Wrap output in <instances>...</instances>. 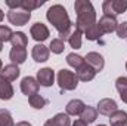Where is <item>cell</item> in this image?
Here are the masks:
<instances>
[{
	"label": "cell",
	"instance_id": "1",
	"mask_svg": "<svg viewBox=\"0 0 127 126\" xmlns=\"http://www.w3.org/2000/svg\"><path fill=\"white\" fill-rule=\"evenodd\" d=\"M46 18L47 21L58 30L59 33V39L61 40H68L69 34L72 33V22L68 16L66 9L62 4H53L47 9L46 12Z\"/></svg>",
	"mask_w": 127,
	"mask_h": 126
},
{
	"label": "cell",
	"instance_id": "2",
	"mask_svg": "<svg viewBox=\"0 0 127 126\" xmlns=\"http://www.w3.org/2000/svg\"><path fill=\"white\" fill-rule=\"evenodd\" d=\"M74 10L77 13L75 30H78L80 33H86L96 24L95 7L89 0H77L74 3Z\"/></svg>",
	"mask_w": 127,
	"mask_h": 126
},
{
	"label": "cell",
	"instance_id": "3",
	"mask_svg": "<svg viewBox=\"0 0 127 126\" xmlns=\"http://www.w3.org/2000/svg\"><path fill=\"white\" fill-rule=\"evenodd\" d=\"M58 85H59L62 92H65V91H74L78 86V79H77L74 71L62 68V70L58 71Z\"/></svg>",
	"mask_w": 127,
	"mask_h": 126
},
{
	"label": "cell",
	"instance_id": "4",
	"mask_svg": "<svg viewBox=\"0 0 127 126\" xmlns=\"http://www.w3.org/2000/svg\"><path fill=\"white\" fill-rule=\"evenodd\" d=\"M103 15L106 16H117L127 10V0H105L102 3Z\"/></svg>",
	"mask_w": 127,
	"mask_h": 126
},
{
	"label": "cell",
	"instance_id": "5",
	"mask_svg": "<svg viewBox=\"0 0 127 126\" xmlns=\"http://www.w3.org/2000/svg\"><path fill=\"white\" fill-rule=\"evenodd\" d=\"M6 4L10 7V10H15V9H18V7H21V9L25 10V12H31V10H34V9L43 6L44 1H43V0H19V1L7 0Z\"/></svg>",
	"mask_w": 127,
	"mask_h": 126
},
{
	"label": "cell",
	"instance_id": "6",
	"mask_svg": "<svg viewBox=\"0 0 127 126\" xmlns=\"http://www.w3.org/2000/svg\"><path fill=\"white\" fill-rule=\"evenodd\" d=\"M7 21L13 25H18V27H22L25 25L30 18H31V12H25V10H9L7 15H6Z\"/></svg>",
	"mask_w": 127,
	"mask_h": 126
},
{
	"label": "cell",
	"instance_id": "7",
	"mask_svg": "<svg viewBox=\"0 0 127 126\" xmlns=\"http://www.w3.org/2000/svg\"><path fill=\"white\" fill-rule=\"evenodd\" d=\"M37 83L43 88H50L55 83V71L49 67L37 71Z\"/></svg>",
	"mask_w": 127,
	"mask_h": 126
},
{
	"label": "cell",
	"instance_id": "8",
	"mask_svg": "<svg viewBox=\"0 0 127 126\" xmlns=\"http://www.w3.org/2000/svg\"><path fill=\"white\" fill-rule=\"evenodd\" d=\"M96 24H97L99 30L102 31V34H108V33L115 31L117 27H118L117 18H115V16H106V15H103V16L99 19V22H96Z\"/></svg>",
	"mask_w": 127,
	"mask_h": 126
},
{
	"label": "cell",
	"instance_id": "9",
	"mask_svg": "<svg viewBox=\"0 0 127 126\" xmlns=\"http://www.w3.org/2000/svg\"><path fill=\"white\" fill-rule=\"evenodd\" d=\"M38 86L40 85L37 83V79H34L31 76H27V77H24L21 80V91H22V94L27 95L28 98L38 92Z\"/></svg>",
	"mask_w": 127,
	"mask_h": 126
},
{
	"label": "cell",
	"instance_id": "10",
	"mask_svg": "<svg viewBox=\"0 0 127 126\" xmlns=\"http://www.w3.org/2000/svg\"><path fill=\"white\" fill-rule=\"evenodd\" d=\"M30 34H31V37L35 40V42H44L47 37H49V28L43 24V22H35V24H32L31 28H30Z\"/></svg>",
	"mask_w": 127,
	"mask_h": 126
},
{
	"label": "cell",
	"instance_id": "11",
	"mask_svg": "<svg viewBox=\"0 0 127 126\" xmlns=\"http://www.w3.org/2000/svg\"><path fill=\"white\" fill-rule=\"evenodd\" d=\"M97 113L102 114V116H111L114 111H117V102L111 98H103L97 102V107H96Z\"/></svg>",
	"mask_w": 127,
	"mask_h": 126
},
{
	"label": "cell",
	"instance_id": "12",
	"mask_svg": "<svg viewBox=\"0 0 127 126\" xmlns=\"http://www.w3.org/2000/svg\"><path fill=\"white\" fill-rule=\"evenodd\" d=\"M84 61H86V64H89L96 73H97V71H102L103 67H105V60H103V57H102L100 54H97V52H89V54L84 57Z\"/></svg>",
	"mask_w": 127,
	"mask_h": 126
},
{
	"label": "cell",
	"instance_id": "13",
	"mask_svg": "<svg viewBox=\"0 0 127 126\" xmlns=\"http://www.w3.org/2000/svg\"><path fill=\"white\" fill-rule=\"evenodd\" d=\"M19 73H21V70L16 64H7V65H4V68H1L0 77L7 82H13L19 77Z\"/></svg>",
	"mask_w": 127,
	"mask_h": 126
},
{
	"label": "cell",
	"instance_id": "14",
	"mask_svg": "<svg viewBox=\"0 0 127 126\" xmlns=\"http://www.w3.org/2000/svg\"><path fill=\"white\" fill-rule=\"evenodd\" d=\"M49 54H50L49 48H46L41 43L40 45H35L31 51V57L35 63H46L49 60Z\"/></svg>",
	"mask_w": 127,
	"mask_h": 126
},
{
	"label": "cell",
	"instance_id": "15",
	"mask_svg": "<svg viewBox=\"0 0 127 126\" xmlns=\"http://www.w3.org/2000/svg\"><path fill=\"white\" fill-rule=\"evenodd\" d=\"M75 76H77L78 82H80V80H81V82H90V80L95 79L96 71L89 65V64H84V65H81L78 70H75Z\"/></svg>",
	"mask_w": 127,
	"mask_h": 126
},
{
	"label": "cell",
	"instance_id": "16",
	"mask_svg": "<svg viewBox=\"0 0 127 126\" xmlns=\"http://www.w3.org/2000/svg\"><path fill=\"white\" fill-rule=\"evenodd\" d=\"M84 108H86V104H84L81 99H71V101L66 104L65 111H66L68 116H80Z\"/></svg>",
	"mask_w": 127,
	"mask_h": 126
},
{
	"label": "cell",
	"instance_id": "17",
	"mask_svg": "<svg viewBox=\"0 0 127 126\" xmlns=\"http://www.w3.org/2000/svg\"><path fill=\"white\" fill-rule=\"evenodd\" d=\"M44 126H71V119L66 113H58L52 119H49Z\"/></svg>",
	"mask_w": 127,
	"mask_h": 126
},
{
	"label": "cell",
	"instance_id": "18",
	"mask_svg": "<svg viewBox=\"0 0 127 126\" xmlns=\"http://www.w3.org/2000/svg\"><path fill=\"white\" fill-rule=\"evenodd\" d=\"M9 58L12 64H22L27 60V49L25 48H12L9 52Z\"/></svg>",
	"mask_w": 127,
	"mask_h": 126
},
{
	"label": "cell",
	"instance_id": "19",
	"mask_svg": "<svg viewBox=\"0 0 127 126\" xmlns=\"http://www.w3.org/2000/svg\"><path fill=\"white\" fill-rule=\"evenodd\" d=\"M111 126H127V113L123 110H117L109 116Z\"/></svg>",
	"mask_w": 127,
	"mask_h": 126
},
{
	"label": "cell",
	"instance_id": "20",
	"mask_svg": "<svg viewBox=\"0 0 127 126\" xmlns=\"http://www.w3.org/2000/svg\"><path fill=\"white\" fill-rule=\"evenodd\" d=\"M12 96H13V88H12V85L7 80H4V79L0 77V99L1 101H9Z\"/></svg>",
	"mask_w": 127,
	"mask_h": 126
},
{
	"label": "cell",
	"instance_id": "21",
	"mask_svg": "<svg viewBox=\"0 0 127 126\" xmlns=\"http://www.w3.org/2000/svg\"><path fill=\"white\" fill-rule=\"evenodd\" d=\"M96 117H97V110H96L95 107H90V105H86V108H84L83 113L80 114V119H81L83 122H86L87 125H89V123H93L96 120Z\"/></svg>",
	"mask_w": 127,
	"mask_h": 126
},
{
	"label": "cell",
	"instance_id": "22",
	"mask_svg": "<svg viewBox=\"0 0 127 126\" xmlns=\"http://www.w3.org/2000/svg\"><path fill=\"white\" fill-rule=\"evenodd\" d=\"M10 43H12L13 48H25L28 45V37L22 31H16V33H13Z\"/></svg>",
	"mask_w": 127,
	"mask_h": 126
},
{
	"label": "cell",
	"instance_id": "23",
	"mask_svg": "<svg viewBox=\"0 0 127 126\" xmlns=\"http://www.w3.org/2000/svg\"><path fill=\"white\" fill-rule=\"evenodd\" d=\"M66 63H68L69 67H72V68L78 70L81 65H84V64H86V61H84V58H83L81 55H78V54L72 52V54H68V55H66Z\"/></svg>",
	"mask_w": 127,
	"mask_h": 126
},
{
	"label": "cell",
	"instance_id": "24",
	"mask_svg": "<svg viewBox=\"0 0 127 126\" xmlns=\"http://www.w3.org/2000/svg\"><path fill=\"white\" fill-rule=\"evenodd\" d=\"M115 88L120 94L121 101L127 104V77H118L115 82Z\"/></svg>",
	"mask_w": 127,
	"mask_h": 126
},
{
	"label": "cell",
	"instance_id": "25",
	"mask_svg": "<svg viewBox=\"0 0 127 126\" xmlns=\"http://www.w3.org/2000/svg\"><path fill=\"white\" fill-rule=\"evenodd\" d=\"M28 102H30V105H31L32 108H35V110H41L43 107H46L47 99H46L44 96H41L40 94H35V95H32V96L28 98Z\"/></svg>",
	"mask_w": 127,
	"mask_h": 126
},
{
	"label": "cell",
	"instance_id": "26",
	"mask_svg": "<svg viewBox=\"0 0 127 126\" xmlns=\"http://www.w3.org/2000/svg\"><path fill=\"white\" fill-rule=\"evenodd\" d=\"M81 34H83V33H80L78 30H74V31L69 34L68 43H69V46H71L72 49H80V48H81Z\"/></svg>",
	"mask_w": 127,
	"mask_h": 126
},
{
	"label": "cell",
	"instance_id": "27",
	"mask_svg": "<svg viewBox=\"0 0 127 126\" xmlns=\"http://www.w3.org/2000/svg\"><path fill=\"white\" fill-rule=\"evenodd\" d=\"M0 126H15L12 114L6 108H0Z\"/></svg>",
	"mask_w": 127,
	"mask_h": 126
},
{
	"label": "cell",
	"instance_id": "28",
	"mask_svg": "<svg viewBox=\"0 0 127 126\" xmlns=\"http://www.w3.org/2000/svg\"><path fill=\"white\" fill-rule=\"evenodd\" d=\"M64 49H65V42H64V40H61V39H53V40L50 42L49 51H52L53 54L59 55V54L64 52Z\"/></svg>",
	"mask_w": 127,
	"mask_h": 126
},
{
	"label": "cell",
	"instance_id": "29",
	"mask_svg": "<svg viewBox=\"0 0 127 126\" xmlns=\"http://www.w3.org/2000/svg\"><path fill=\"white\" fill-rule=\"evenodd\" d=\"M84 34H86L87 40H92V42H93V40H99V39H100V37L103 36V34H102V31L99 30L97 24H95L93 27H90V28H89L87 31L84 33Z\"/></svg>",
	"mask_w": 127,
	"mask_h": 126
},
{
	"label": "cell",
	"instance_id": "30",
	"mask_svg": "<svg viewBox=\"0 0 127 126\" xmlns=\"http://www.w3.org/2000/svg\"><path fill=\"white\" fill-rule=\"evenodd\" d=\"M12 36H13V33L10 30V27H7V25H0V42H1V43L10 42V40H12Z\"/></svg>",
	"mask_w": 127,
	"mask_h": 126
},
{
	"label": "cell",
	"instance_id": "31",
	"mask_svg": "<svg viewBox=\"0 0 127 126\" xmlns=\"http://www.w3.org/2000/svg\"><path fill=\"white\" fill-rule=\"evenodd\" d=\"M115 31H117V36H118L120 39H127V21L120 22Z\"/></svg>",
	"mask_w": 127,
	"mask_h": 126
},
{
	"label": "cell",
	"instance_id": "32",
	"mask_svg": "<svg viewBox=\"0 0 127 126\" xmlns=\"http://www.w3.org/2000/svg\"><path fill=\"white\" fill-rule=\"evenodd\" d=\"M71 126H87V123H86V122H83L81 119H78V120H75Z\"/></svg>",
	"mask_w": 127,
	"mask_h": 126
},
{
	"label": "cell",
	"instance_id": "33",
	"mask_svg": "<svg viewBox=\"0 0 127 126\" xmlns=\"http://www.w3.org/2000/svg\"><path fill=\"white\" fill-rule=\"evenodd\" d=\"M15 126H31V123L30 122H18Z\"/></svg>",
	"mask_w": 127,
	"mask_h": 126
},
{
	"label": "cell",
	"instance_id": "34",
	"mask_svg": "<svg viewBox=\"0 0 127 126\" xmlns=\"http://www.w3.org/2000/svg\"><path fill=\"white\" fill-rule=\"evenodd\" d=\"M3 18H4V13H3V12H1V9H0V22L3 21Z\"/></svg>",
	"mask_w": 127,
	"mask_h": 126
},
{
	"label": "cell",
	"instance_id": "35",
	"mask_svg": "<svg viewBox=\"0 0 127 126\" xmlns=\"http://www.w3.org/2000/svg\"><path fill=\"white\" fill-rule=\"evenodd\" d=\"M1 49H3V43L0 42V52H1Z\"/></svg>",
	"mask_w": 127,
	"mask_h": 126
},
{
	"label": "cell",
	"instance_id": "36",
	"mask_svg": "<svg viewBox=\"0 0 127 126\" xmlns=\"http://www.w3.org/2000/svg\"><path fill=\"white\" fill-rule=\"evenodd\" d=\"M0 71H1V60H0Z\"/></svg>",
	"mask_w": 127,
	"mask_h": 126
},
{
	"label": "cell",
	"instance_id": "37",
	"mask_svg": "<svg viewBox=\"0 0 127 126\" xmlns=\"http://www.w3.org/2000/svg\"><path fill=\"white\" fill-rule=\"evenodd\" d=\"M97 126H106V125H97Z\"/></svg>",
	"mask_w": 127,
	"mask_h": 126
},
{
	"label": "cell",
	"instance_id": "38",
	"mask_svg": "<svg viewBox=\"0 0 127 126\" xmlns=\"http://www.w3.org/2000/svg\"><path fill=\"white\" fill-rule=\"evenodd\" d=\"M126 70H127V63H126Z\"/></svg>",
	"mask_w": 127,
	"mask_h": 126
}]
</instances>
